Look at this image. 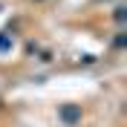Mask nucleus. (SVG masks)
<instances>
[{
  "label": "nucleus",
  "instance_id": "1",
  "mask_svg": "<svg viewBox=\"0 0 127 127\" xmlns=\"http://www.w3.org/2000/svg\"><path fill=\"white\" fill-rule=\"evenodd\" d=\"M6 46H9V40H6V38H0V49H6Z\"/></svg>",
  "mask_w": 127,
  "mask_h": 127
}]
</instances>
